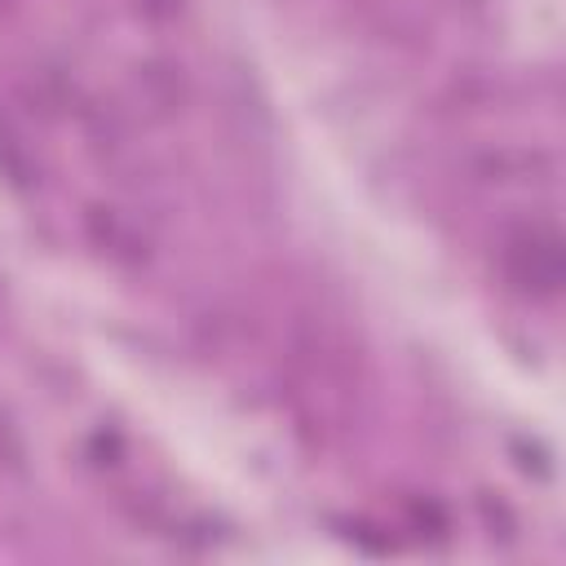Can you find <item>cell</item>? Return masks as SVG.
<instances>
[{"label":"cell","mask_w":566,"mask_h":566,"mask_svg":"<svg viewBox=\"0 0 566 566\" xmlns=\"http://www.w3.org/2000/svg\"><path fill=\"white\" fill-rule=\"evenodd\" d=\"M504 261H509V274L539 296H553L562 287V239L553 226H526L509 234Z\"/></svg>","instance_id":"obj_1"},{"label":"cell","mask_w":566,"mask_h":566,"mask_svg":"<svg viewBox=\"0 0 566 566\" xmlns=\"http://www.w3.org/2000/svg\"><path fill=\"white\" fill-rule=\"evenodd\" d=\"M181 66H168V62H146V66H137V88L146 93V102L150 106H159V111H172V106H181V75H177Z\"/></svg>","instance_id":"obj_3"},{"label":"cell","mask_w":566,"mask_h":566,"mask_svg":"<svg viewBox=\"0 0 566 566\" xmlns=\"http://www.w3.org/2000/svg\"><path fill=\"white\" fill-rule=\"evenodd\" d=\"M88 234L102 243V252H111L115 261H128V265H137L142 256H146V239H142V230H133L119 212H111V208H88Z\"/></svg>","instance_id":"obj_2"},{"label":"cell","mask_w":566,"mask_h":566,"mask_svg":"<svg viewBox=\"0 0 566 566\" xmlns=\"http://www.w3.org/2000/svg\"><path fill=\"white\" fill-rule=\"evenodd\" d=\"M137 4H142L150 18H172V13L181 9V0H137Z\"/></svg>","instance_id":"obj_4"},{"label":"cell","mask_w":566,"mask_h":566,"mask_svg":"<svg viewBox=\"0 0 566 566\" xmlns=\"http://www.w3.org/2000/svg\"><path fill=\"white\" fill-rule=\"evenodd\" d=\"M460 4H473V0H460Z\"/></svg>","instance_id":"obj_5"}]
</instances>
